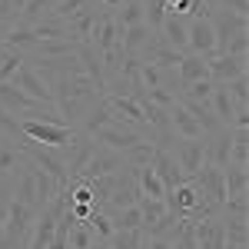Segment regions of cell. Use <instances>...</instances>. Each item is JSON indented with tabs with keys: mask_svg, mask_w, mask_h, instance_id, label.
<instances>
[{
	"mask_svg": "<svg viewBox=\"0 0 249 249\" xmlns=\"http://www.w3.org/2000/svg\"><path fill=\"white\" fill-rule=\"evenodd\" d=\"M230 140H232V130H219V133L206 136V163L223 170L230 163Z\"/></svg>",
	"mask_w": 249,
	"mask_h": 249,
	"instance_id": "cell-18",
	"label": "cell"
},
{
	"mask_svg": "<svg viewBox=\"0 0 249 249\" xmlns=\"http://www.w3.org/2000/svg\"><path fill=\"white\" fill-rule=\"evenodd\" d=\"M10 83L17 87L20 93H27L30 100H37V103H47V107H57V103H53V93H50V87L40 80V73L34 70V67H30V63H27V60H23V67H20L17 73H14V80H10Z\"/></svg>",
	"mask_w": 249,
	"mask_h": 249,
	"instance_id": "cell-8",
	"label": "cell"
},
{
	"mask_svg": "<svg viewBox=\"0 0 249 249\" xmlns=\"http://www.w3.org/2000/svg\"><path fill=\"white\" fill-rule=\"evenodd\" d=\"M140 243H143V230H113L103 246L107 249H136Z\"/></svg>",
	"mask_w": 249,
	"mask_h": 249,
	"instance_id": "cell-26",
	"label": "cell"
},
{
	"mask_svg": "<svg viewBox=\"0 0 249 249\" xmlns=\"http://www.w3.org/2000/svg\"><path fill=\"white\" fill-rule=\"evenodd\" d=\"M20 136L30 140V143L57 150V146H67L77 136V130L73 126H60V123H43V120H20Z\"/></svg>",
	"mask_w": 249,
	"mask_h": 249,
	"instance_id": "cell-1",
	"label": "cell"
},
{
	"mask_svg": "<svg viewBox=\"0 0 249 249\" xmlns=\"http://www.w3.org/2000/svg\"><path fill=\"white\" fill-rule=\"evenodd\" d=\"M176 77H179V90L190 87L196 80H210V63L203 57H193V53H183L179 67H176Z\"/></svg>",
	"mask_w": 249,
	"mask_h": 249,
	"instance_id": "cell-17",
	"label": "cell"
},
{
	"mask_svg": "<svg viewBox=\"0 0 249 249\" xmlns=\"http://www.w3.org/2000/svg\"><path fill=\"white\" fill-rule=\"evenodd\" d=\"M20 163H23V153H20V146L7 143V140H0V176H10V173H17Z\"/></svg>",
	"mask_w": 249,
	"mask_h": 249,
	"instance_id": "cell-27",
	"label": "cell"
},
{
	"mask_svg": "<svg viewBox=\"0 0 249 249\" xmlns=\"http://www.w3.org/2000/svg\"><path fill=\"white\" fill-rule=\"evenodd\" d=\"M226 90H230V100L236 103V110H246V107H249V73L230 80Z\"/></svg>",
	"mask_w": 249,
	"mask_h": 249,
	"instance_id": "cell-32",
	"label": "cell"
},
{
	"mask_svg": "<svg viewBox=\"0 0 249 249\" xmlns=\"http://www.w3.org/2000/svg\"><path fill=\"white\" fill-rule=\"evenodd\" d=\"M0 246H3V223H0ZM3 249H7V246H3Z\"/></svg>",
	"mask_w": 249,
	"mask_h": 249,
	"instance_id": "cell-40",
	"label": "cell"
},
{
	"mask_svg": "<svg viewBox=\"0 0 249 249\" xmlns=\"http://www.w3.org/2000/svg\"><path fill=\"white\" fill-rule=\"evenodd\" d=\"M226 166H239L249 170V126H236L230 140V163Z\"/></svg>",
	"mask_w": 249,
	"mask_h": 249,
	"instance_id": "cell-20",
	"label": "cell"
},
{
	"mask_svg": "<svg viewBox=\"0 0 249 249\" xmlns=\"http://www.w3.org/2000/svg\"><path fill=\"white\" fill-rule=\"evenodd\" d=\"M23 0H0V27H14L20 17Z\"/></svg>",
	"mask_w": 249,
	"mask_h": 249,
	"instance_id": "cell-34",
	"label": "cell"
},
{
	"mask_svg": "<svg viewBox=\"0 0 249 249\" xmlns=\"http://www.w3.org/2000/svg\"><path fill=\"white\" fill-rule=\"evenodd\" d=\"M186 30H190V17H186V14H166V17H163V27H160V34H156V37L163 40L170 50L186 53Z\"/></svg>",
	"mask_w": 249,
	"mask_h": 249,
	"instance_id": "cell-9",
	"label": "cell"
},
{
	"mask_svg": "<svg viewBox=\"0 0 249 249\" xmlns=\"http://www.w3.org/2000/svg\"><path fill=\"white\" fill-rule=\"evenodd\" d=\"M133 179H136V186H140L143 196H150V199H166V186H163V179L156 176L153 166H136Z\"/></svg>",
	"mask_w": 249,
	"mask_h": 249,
	"instance_id": "cell-19",
	"label": "cell"
},
{
	"mask_svg": "<svg viewBox=\"0 0 249 249\" xmlns=\"http://www.w3.org/2000/svg\"><path fill=\"white\" fill-rule=\"evenodd\" d=\"M77 40H63V37H50V40H37V47L30 50V57H43V60H60V57H73L77 53Z\"/></svg>",
	"mask_w": 249,
	"mask_h": 249,
	"instance_id": "cell-16",
	"label": "cell"
},
{
	"mask_svg": "<svg viewBox=\"0 0 249 249\" xmlns=\"http://www.w3.org/2000/svg\"><path fill=\"white\" fill-rule=\"evenodd\" d=\"M0 136H10V140H20V143H23V136H20V120L10 116L3 107H0Z\"/></svg>",
	"mask_w": 249,
	"mask_h": 249,
	"instance_id": "cell-35",
	"label": "cell"
},
{
	"mask_svg": "<svg viewBox=\"0 0 249 249\" xmlns=\"http://www.w3.org/2000/svg\"><path fill=\"white\" fill-rule=\"evenodd\" d=\"M249 73V57H213L210 60V80L213 83H230V80Z\"/></svg>",
	"mask_w": 249,
	"mask_h": 249,
	"instance_id": "cell-12",
	"label": "cell"
},
{
	"mask_svg": "<svg viewBox=\"0 0 249 249\" xmlns=\"http://www.w3.org/2000/svg\"><path fill=\"white\" fill-rule=\"evenodd\" d=\"M223 186H226V199H243V196H249V170L223 166Z\"/></svg>",
	"mask_w": 249,
	"mask_h": 249,
	"instance_id": "cell-21",
	"label": "cell"
},
{
	"mask_svg": "<svg viewBox=\"0 0 249 249\" xmlns=\"http://www.w3.org/2000/svg\"><path fill=\"white\" fill-rule=\"evenodd\" d=\"M50 7H53V0H23V7H20V17L14 27H37L40 20L50 14Z\"/></svg>",
	"mask_w": 249,
	"mask_h": 249,
	"instance_id": "cell-22",
	"label": "cell"
},
{
	"mask_svg": "<svg viewBox=\"0 0 249 249\" xmlns=\"http://www.w3.org/2000/svg\"><path fill=\"white\" fill-rule=\"evenodd\" d=\"M170 130H173V136H179V140H206L203 126H199V123L183 110V103H179V100L173 103V110H170Z\"/></svg>",
	"mask_w": 249,
	"mask_h": 249,
	"instance_id": "cell-14",
	"label": "cell"
},
{
	"mask_svg": "<svg viewBox=\"0 0 249 249\" xmlns=\"http://www.w3.org/2000/svg\"><path fill=\"white\" fill-rule=\"evenodd\" d=\"M186 53L203 57L206 63L216 57V34H213V23L206 17H190V30H186Z\"/></svg>",
	"mask_w": 249,
	"mask_h": 249,
	"instance_id": "cell-6",
	"label": "cell"
},
{
	"mask_svg": "<svg viewBox=\"0 0 249 249\" xmlns=\"http://www.w3.org/2000/svg\"><path fill=\"white\" fill-rule=\"evenodd\" d=\"M153 30L146 27V23H133V27H126L123 30V37H120V47H123V57L126 60H140L146 53V47L153 43Z\"/></svg>",
	"mask_w": 249,
	"mask_h": 249,
	"instance_id": "cell-10",
	"label": "cell"
},
{
	"mask_svg": "<svg viewBox=\"0 0 249 249\" xmlns=\"http://www.w3.org/2000/svg\"><path fill=\"white\" fill-rule=\"evenodd\" d=\"M166 14H186L190 10V0H163Z\"/></svg>",
	"mask_w": 249,
	"mask_h": 249,
	"instance_id": "cell-38",
	"label": "cell"
},
{
	"mask_svg": "<svg viewBox=\"0 0 249 249\" xmlns=\"http://www.w3.org/2000/svg\"><path fill=\"white\" fill-rule=\"evenodd\" d=\"M210 107H213V113H216V120H219V126H223V130H232V120H236V103L230 100L226 83H216V87H213Z\"/></svg>",
	"mask_w": 249,
	"mask_h": 249,
	"instance_id": "cell-15",
	"label": "cell"
},
{
	"mask_svg": "<svg viewBox=\"0 0 249 249\" xmlns=\"http://www.w3.org/2000/svg\"><path fill=\"white\" fill-rule=\"evenodd\" d=\"M116 170H126V160L123 153H116V150H107V146H100L96 143L93 153L87 156V163H83V170H80V183H90V179H100V176H110Z\"/></svg>",
	"mask_w": 249,
	"mask_h": 249,
	"instance_id": "cell-4",
	"label": "cell"
},
{
	"mask_svg": "<svg viewBox=\"0 0 249 249\" xmlns=\"http://www.w3.org/2000/svg\"><path fill=\"white\" fill-rule=\"evenodd\" d=\"M0 249H3V246H0Z\"/></svg>",
	"mask_w": 249,
	"mask_h": 249,
	"instance_id": "cell-41",
	"label": "cell"
},
{
	"mask_svg": "<svg viewBox=\"0 0 249 249\" xmlns=\"http://www.w3.org/2000/svg\"><path fill=\"white\" fill-rule=\"evenodd\" d=\"M113 230H143V216H140V206H123V210L107 213Z\"/></svg>",
	"mask_w": 249,
	"mask_h": 249,
	"instance_id": "cell-24",
	"label": "cell"
},
{
	"mask_svg": "<svg viewBox=\"0 0 249 249\" xmlns=\"http://www.w3.org/2000/svg\"><path fill=\"white\" fill-rule=\"evenodd\" d=\"M193 186L199 190V196H203V203H206V206L223 210V203H226V186H223V170H219V166L203 163L199 173L193 176Z\"/></svg>",
	"mask_w": 249,
	"mask_h": 249,
	"instance_id": "cell-5",
	"label": "cell"
},
{
	"mask_svg": "<svg viewBox=\"0 0 249 249\" xmlns=\"http://www.w3.org/2000/svg\"><path fill=\"white\" fill-rule=\"evenodd\" d=\"M156 170V176L163 179V186H166V193L173 190V186H179V183H186V176H183V170H179V163L173 160L163 146H156L153 150V163H150Z\"/></svg>",
	"mask_w": 249,
	"mask_h": 249,
	"instance_id": "cell-13",
	"label": "cell"
},
{
	"mask_svg": "<svg viewBox=\"0 0 249 249\" xmlns=\"http://www.w3.org/2000/svg\"><path fill=\"white\" fill-rule=\"evenodd\" d=\"M213 10H230L239 17H249V0H210Z\"/></svg>",
	"mask_w": 249,
	"mask_h": 249,
	"instance_id": "cell-37",
	"label": "cell"
},
{
	"mask_svg": "<svg viewBox=\"0 0 249 249\" xmlns=\"http://www.w3.org/2000/svg\"><path fill=\"white\" fill-rule=\"evenodd\" d=\"M93 143H100V146H107V150H116V153H126V150H133L136 143H143L146 136L140 133L136 126H130V123H123V120H110L107 126H100L93 136H90Z\"/></svg>",
	"mask_w": 249,
	"mask_h": 249,
	"instance_id": "cell-2",
	"label": "cell"
},
{
	"mask_svg": "<svg viewBox=\"0 0 249 249\" xmlns=\"http://www.w3.org/2000/svg\"><path fill=\"white\" fill-rule=\"evenodd\" d=\"M210 23H213V34H216V57L223 53V47L232 37L249 34V17H239V14H230V10H213Z\"/></svg>",
	"mask_w": 249,
	"mask_h": 249,
	"instance_id": "cell-7",
	"label": "cell"
},
{
	"mask_svg": "<svg viewBox=\"0 0 249 249\" xmlns=\"http://www.w3.org/2000/svg\"><path fill=\"white\" fill-rule=\"evenodd\" d=\"M190 223V219H186ZM193 236H196V249H223L226 236H223V219L210 216V219H196L193 223Z\"/></svg>",
	"mask_w": 249,
	"mask_h": 249,
	"instance_id": "cell-11",
	"label": "cell"
},
{
	"mask_svg": "<svg viewBox=\"0 0 249 249\" xmlns=\"http://www.w3.org/2000/svg\"><path fill=\"white\" fill-rule=\"evenodd\" d=\"M143 3V23L160 34V27H163V17H166V7H163V0H140Z\"/></svg>",
	"mask_w": 249,
	"mask_h": 249,
	"instance_id": "cell-29",
	"label": "cell"
},
{
	"mask_svg": "<svg viewBox=\"0 0 249 249\" xmlns=\"http://www.w3.org/2000/svg\"><path fill=\"white\" fill-rule=\"evenodd\" d=\"M146 100H150V103H156L160 110H166V113H170V110H173V103H176L179 96L170 93V90H160V87H156V90H146Z\"/></svg>",
	"mask_w": 249,
	"mask_h": 249,
	"instance_id": "cell-36",
	"label": "cell"
},
{
	"mask_svg": "<svg viewBox=\"0 0 249 249\" xmlns=\"http://www.w3.org/2000/svg\"><path fill=\"white\" fill-rule=\"evenodd\" d=\"M116 23H120V30H126V27H133V23H143V3L140 0H123V7L113 14Z\"/></svg>",
	"mask_w": 249,
	"mask_h": 249,
	"instance_id": "cell-28",
	"label": "cell"
},
{
	"mask_svg": "<svg viewBox=\"0 0 249 249\" xmlns=\"http://www.w3.org/2000/svg\"><path fill=\"white\" fill-rule=\"evenodd\" d=\"M146 243V249H173V243H166V239H143Z\"/></svg>",
	"mask_w": 249,
	"mask_h": 249,
	"instance_id": "cell-39",
	"label": "cell"
},
{
	"mask_svg": "<svg viewBox=\"0 0 249 249\" xmlns=\"http://www.w3.org/2000/svg\"><path fill=\"white\" fill-rule=\"evenodd\" d=\"M179 223H183V219H179L176 213L166 210V213H163V216L153 223V226H146V230H143V239H166V243H170L173 232L179 230Z\"/></svg>",
	"mask_w": 249,
	"mask_h": 249,
	"instance_id": "cell-23",
	"label": "cell"
},
{
	"mask_svg": "<svg viewBox=\"0 0 249 249\" xmlns=\"http://www.w3.org/2000/svg\"><path fill=\"white\" fill-rule=\"evenodd\" d=\"M83 223H87V230L96 236V243H100V239L107 243V239H110V232H113V223H110V216H107V213H100V210H93L90 216H87V219H83Z\"/></svg>",
	"mask_w": 249,
	"mask_h": 249,
	"instance_id": "cell-30",
	"label": "cell"
},
{
	"mask_svg": "<svg viewBox=\"0 0 249 249\" xmlns=\"http://www.w3.org/2000/svg\"><path fill=\"white\" fill-rule=\"evenodd\" d=\"M23 60H27V57H23L20 50L3 47V50H0V83H10V80H14V73L23 67Z\"/></svg>",
	"mask_w": 249,
	"mask_h": 249,
	"instance_id": "cell-25",
	"label": "cell"
},
{
	"mask_svg": "<svg viewBox=\"0 0 249 249\" xmlns=\"http://www.w3.org/2000/svg\"><path fill=\"white\" fill-rule=\"evenodd\" d=\"M136 206H140V216H143V230H146V226H153L156 219L166 213V199H150V196H143Z\"/></svg>",
	"mask_w": 249,
	"mask_h": 249,
	"instance_id": "cell-31",
	"label": "cell"
},
{
	"mask_svg": "<svg viewBox=\"0 0 249 249\" xmlns=\"http://www.w3.org/2000/svg\"><path fill=\"white\" fill-rule=\"evenodd\" d=\"M37 219V210L23 206L17 199H10V210H7V219H3V246L7 249H23V239Z\"/></svg>",
	"mask_w": 249,
	"mask_h": 249,
	"instance_id": "cell-3",
	"label": "cell"
},
{
	"mask_svg": "<svg viewBox=\"0 0 249 249\" xmlns=\"http://www.w3.org/2000/svg\"><path fill=\"white\" fill-rule=\"evenodd\" d=\"M213 87H216L213 80H196V83H190V87H183L179 96H186V100H199V103H210Z\"/></svg>",
	"mask_w": 249,
	"mask_h": 249,
	"instance_id": "cell-33",
	"label": "cell"
}]
</instances>
